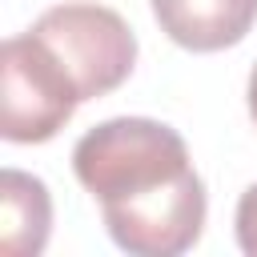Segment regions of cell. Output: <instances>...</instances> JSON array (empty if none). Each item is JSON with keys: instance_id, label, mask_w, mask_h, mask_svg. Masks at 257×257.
Returning <instances> with one entry per match:
<instances>
[{"instance_id": "obj_4", "label": "cell", "mask_w": 257, "mask_h": 257, "mask_svg": "<svg viewBox=\"0 0 257 257\" xmlns=\"http://www.w3.org/2000/svg\"><path fill=\"white\" fill-rule=\"evenodd\" d=\"M161 32L189 52H221L249 36L257 0H153Z\"/></svg>"}, {"instance_id": "obj_7", "label": "cell", "mask_w": 257, "mask_h": 257, "mask_svg": "<svg viewBox=\"0 0 257 257\" xmlns=\"http://www.w3.org/2000/svg\"><path fill=\"white\" fill-rule=\"evenodd\" d=\"M249 116H253V124H257V64H253V72H249Z\"/></svg>"}, {"instance_id": "obj_5", "label": "cell", "mask_w": 257, "mask_h": 257, "mask_svg": "<svg viewBox=\"0 0 257 257\" xmlns=\"http://www.w3.org/2000/svg\"><path fill=\"white\" fill-rule=\"evenodd\" d=\"M52 229V201L40 177L4 169L0 173V249L8 257H32L44 249Z\"/></svg>"}, {"instance_id": "obj_3", "label": "cell", "mask_w": 257, "mask_h": 257, "mask_svg": "<svg viewBox=\"0 0 257 257\" xmlns=\"http://www.w3.org/2000/svg\"><path fill=\"white\" fill-rule=\"evenodd\" d=\"M80 92L64 64L32 36H8L0 48V133L12 145L52 141L76 112Z\"/></svg>"}, {"instance_id": "obj_6", "label": "cell", "mask_w": 257, "mask_h": 257, "mask_svg": "<svg viewBox=\"0 0 257 257\" xmlns=\"http://www.w3.org/2000/svg\"><path fill=\"white\" fill-rule=\"evenodd\" d=\"M237 245L241 253L257 257V185H249L237 201Z\"/></svg>"}, {"instance_id": "obj_1", "label": "cell", "mask_w": 257, "mask_h": 257, "mask_svg": "<svg viewBox=\"0 0 257 257\" xmlns=\"http://www.w3.org/2000/svg\"><path fill=\"white\" fill-rule=\"evenodd\" d=\"M76 181L100 201L108 237L133 257H177L205 229V185L177 128L112 116L72 149Z\"/></svg>"}, {"instance_id": "obj_2", "label": "cell", "mask_w": 257, "mask_h": 257, "mask_svg": "<svg viewBox=\"0 0 257 257\" xmlns=\"http://www.w3.org/2000/svg\"><path fill=\"white\" fill-rule=\"evenodd\" d=\"M72 76L80 100L104 96L137 64V36L120 12L104 4H56L28 28Z\"/></svg>"}]
</instances>
